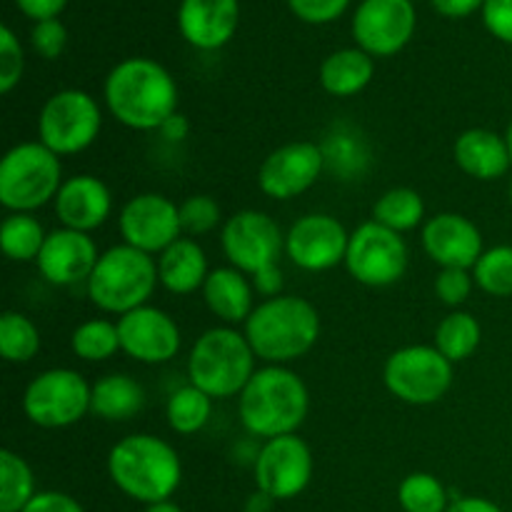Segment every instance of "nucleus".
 I'll use <instances>...</instances> for the list:
<instances>
[{
	"mask_svg": "<svg viewBox=\"0 0 512 512\" xmlns=\"http://www.w3.org/2000/svg\"><path fill=\"white\" fill-rule=\"evenodd\" d=\"M108 113L130 130H160L178 113V83L153 58H125L108 73L103 85Z\"/></svg>",
	"mask_w": 512,
	"mask_h": 512,
	"instance_id": "f257e3e1",
	"label": "nucleus"
},
{
	"mask_svg": "<svg viewBox=\"0 0 512 512\" xmlns=\"http://www.w3.org/2000/svg\"><path fill=\"white\" fill-rule=\"evenodd\" d=\"M108 475L115 488L143 505L168 503L183 480V463L158 435L135 433L120 438L108 453Z\"/></svg>",
	"mask_w": 512,
	"mask_h": 512,
	"instance_id": "f03ea898",
	"label": "nucleus"
},
{
	"mask_svg": "<svg viewBox=\"0 0 512 512\" xmlns=\"http://www.w3.org/2000/svg\"><path fill=\"white\" fill-rule=\"evenodd\" d=\"M243 333L255 358L268 365H288L315 348L320 338V313L310 300L278 295L255 305Z\"/></svg>",
	"mask_w": 512,
	"mask_h": 512,
	"instance_id": "7ed1b4c3",
	"label": "nucleus"
},
{
	"mask_svg": "<svg viewBox=\"0 0 512 512\" xmlns=\"http://www.w3.org/2000/svg\"><path fill=\"white\" fill-rule=\"evenodd\" d=\"M308 410V385L285 365H265L255 370L238 398V415L243 428L255 438L265 440L293 435L305 423Z\"/></svg>",
	"mask_w": 512,
	"mask_h": 512,
	"instance_id": "20e7f679",
	"label": "nucleus"
},
{
	"mask_svg": "<svg viewBox=\"0 0 512 512\" xmlns=\"http://www.w3.org/2000/svg\"><path fill=\"white\" fill-rule=\"evenodd\" d=\"M255 353L248 338L230 325H218L200 335L188 355L190 385L213 400L235 398L255 375Z\"/></svg>",
	"mask_w": 512,
	"mask_h": 512,
	"instance_id": "39448f33",
	"label": "nucleus"
},
{
	"mask_svg": "<svg viewBox=\"0 0 512 512\" xmlns=\"http://www.w3.org/2000/svg\"><path fill=\"white\" fill-rule=\"evenodd\" d=\"M158 283V260L123 243L100 253L85 285L95 308L120 318L130 310L148 305Z\"/></svg>",
	"mask_w": 512,
	"mask_h": 512,
	"instance_id": "423d86ee",
	"label": "nucleus"
},
{
	"mask_svg": "<svg viewBox=\"0 0 512 512\" xmlns=\"http://www.w3.org/2000/svg\"><path fill=\"white\" fill-rule=\"evenodd\" d=\"M63 185V163L40 140L13 145L0 160V203L10 213H35L55 203Z\"/></svg>",
	"mask_w": 512,
	"mask_h": 512,
	"instance_id": "0eeeda50",
	"label": "nucleus"
},
{
	"mask_svg": "<svg viewBox=\"0 0 512 512\" xmlns=\"http://www.w3.org/2000/svg\"><path fill=\"white\" fill-rule=\"evenodd\" d=\"M100 128L103 113L98 100L78 88L50 95L38 115V140L58 158L88 150L98 140Z\"/></svg>",
	"mask_w": 512,
	"mask_h": 512,
	"instance_id": "6e6552de",
	"label": "nucleus"
},
{
	"mask_svg": "<svg viewBox=\"0 0 512 512\" xmlns=\"http://www.w3.org/2000/svg\"><path fill=\"white\" fill-rule=\"evenodd\" d=\"M383 383L400 403L435 405L453 385V363L435 345H408L385 360Z\"/></svg>",
	"mask_w": 512,
	"mask_h": 512,
	"instance_id": "1a4fd4ad",
	"label": "nucleus"
},
{
	"mask_svg": "<svg viewBox=\"0 0 512 512\" xmlns=\"http://www.w3.org/2000/svg\"><path fill=\"white\" fill-rule=\"evenodd\" d=\"M88 380L70 368H50L35 375L23 393V413L43 430H63L90 413Z\"/></svg>",
	"mask_w": 512,
	"mask_h": 512,
	"instance_id": "9d476101",
	"label": "nucleus"
},
{
	"mask_svg": "<svg viewBox=\"0 0 512 512\" xmlns=\"http://www.w3.org/2000/svg\"><path fill=\"white\" fill-rule=\"evenodd\" d=\"M345 268L365 288H390L408 270V245L400 233L368 220L350 233Z\"/></svg>",
	"mask_w": 512,
	"mask_h": 512,
	"instance_id": "9b49d317",
	"label": "nucleus"
},
{
	"mask_svg": "<svg viewBox=\"0 0 512 512\" xmlns=\"http://www.w3.org/2000/svg\"><path fill=\"white\" fill-rule=\"evenodd\" d=\"M220 245L228 263L253 278L260 270L278 265L285 250V235L268 213L240 210L223 223Z\"/></svg>",
	"mask_w": 512,
	"mask_h": 512,
	"instance_id": "f8f14e48",
	"label": "nucleus"
},
{
	"mask_svg": "<svg viewBox=\"0 0 512 512\" xmlns=\"http://www.w3.org/2000/svg\"><path fill=\"white\" fill-rule=\"evenodd\" d=\"M313 453L310 445L300 435H280V438L265 440L255 453L253 473L255 485L260 493L278 500H293L313 480Z\"/></svg>",
	"mask_w": 512,
	"mask_h": 512,
	"instance_id": "ddd939ff",
	"label": "nucleus"
},
{
	"mask_svg": "<svg viewBox=\"0 0 512 512\" xmlns=\"http://www.w3.org/2000/svg\"><path fill=\"white\" fill-rule=\"evenodd\" d=\"M118 228L125 245L148 255H160L183 233L180 205L160 193H140L123 205Z\"/></svg>",
	"mask_w": 512,
	"mask_h": 512,
	"instance_id": "4468645a",
	"label": "nucleus"
},
{
	"mask_svg": "<svg viewBox=\"0 0 512 512\" xmlns=\"http://www.w3.org/2000/svg\"><path fill=\"white\" fill-rule=\"evenodd\" d=\"M415 33L413 0H363L353 15V38L373 58H390Z\"/></svg>",
	"mask_w": 512,
	"mask_h": 512,
	"instance_id": "2eb2a0df",
	"label": "nucleus"
},
{
	"mask_svg": "<svg viewBox=\"0 0 512 512\" xmlns=\"http://www.w3.org/2000/svg\"><path fill=\"white\" fill-rule=\"evenodd\" d=\"M350 233L328 213H310L295 220L285 233V255L290 263L308 273H325L345 263Z\"/></svg>",
	"mask_w": 512,
	"mask_h": 512,
	"instance_id": "dca6fc26",
	"label": "nucleus"
},
{
	"mask_svg": "<svg viewBox=\"0 0 512 512\" xmlns=\"http://www.w3.org/2000/svg\"><path fill=\"white\" fill-rule=\"evenodd\" d=\"M323 168V148L310 140H295L275 148L260 163L258 185L268 198L293 200L318 183Z\"/></svg>",
	"mask_w": 512,
	"mask_h": 512,
	"instance_id": "f3484780",
	"label": "nucleus"
},
{
	"mask_svg": "<svg viewBox=\"0 0 512 512\" xmlns=\"http://www.w3.org/2000/svg\"><path fill=\"white\" fill-rule=\"evenodd\" d=\"M120 350L143 365H160L180 353L183 335L165 310L143 305L118 318Z\"/></svg>",
	"mask_w": 512,
	"mask_h": 512,
	"instance_id": "a211bd4d",
	"label": "nucleus"
},
{
	"mask_svg": "<svg viewBox=\"0 0 512 512\" xmlns=\"http://www.w3.org/2000/svg\"><path fill=\"white\" fill-rule=\"evenodd\" d=\"M420 240L428 258L440 268L473 270L485 253L480 228L460 213H438L425 220Z\"/></svg>",
	"mask_w": 512,
	"mask_h": 512,
	"instance_id": "6ab92c4d",
	"label": "nucleus"
},
{
	"mask_svg": "<svg viewBox=\"0 0 512 512\" xmlns=\"http://www.w3.org/2000/svg\"><path fill=\"white\" fill-rule=\"evenodd\" d=\"M98 258V245L90 238V233L58 228L48 233L35 265L50 285L70 288V285L88 283Z\"/></svg>",
	"mask_w": 512,
	"mask_h": 512,
	"instance_id": "aec40b11",
	"label": "nucleus"
},
{
	"mask_svg": "<svg viewBox=\"0 0 512 512\" xmlns=\"http://www.w3.org/2000/svg\"><path fill=\"white\" fill-rule=\"evenodd\" d=\"M53 205L63 228L93 233L113 213V195L103 180L80 173L63 180Z\"/></svg>",
	"mask_w": 512,
	"mask_h": 512,
	"instance_id": "412c9836",
	"label": "nucleus"
},
{
	"mask_svg": "<svg viewBox=\"0 0 512 512\" xmlns=\"http://www.w3.org/2000/svg\"><path fill=\"white\" fill-rule=\"evenodd\" d=\"M238 0H180V35L198 50H218L238 30Z\"/></svg>",
	"mask_w": 512,
	"mask_h": 512,
	"instance_id": "4be33fe9",
	"label": "nucleus"
},
{
	"mask_svg": "<svg viewBox=\"0 0 512 512\" xmlns=\"http://www.w3.org/2000/svg\"><path fill=\"white\" fill-rule=\"evenodd\" d=\"M453 158L465 175L483 183L503 178L512 168L505 135L488 128H470L460 133L453 145Z\"/></svg>",
	"mask_w": 512,
	"mask_h": 512,
	"instance_id": "5701e85b",
	"label": "nucleus"
},
{
	"mask_svg": "<svg viewBox=\"0 0 512 512\" xmlns=\"http://www.w3.org/2000/svg\"><path fill=\"white\" fill-rule=\"evenodd\" d=\"M248 278L250 275L228 265V268L210 270L203 285V300L208 310L230 328L240 323L245 325V320L255 310V288L253 280Z\"/></svg>",
	"mask_w": 512,
	"mask_h": 512,
	"instance_id": "b1692460",
	"label": "nucleus"
},
{
	"mask_svg": "<svg viewBox=\"0 0 512 512\" xmlns=\"http://www.w3.org/2000/svg\"><path fill=\"white\" fill-rule=\"evenodd\" d=\"M208 255L193 238H180L158 258V278L168 293L190 295L208 280Z\"/></svg>",
	"mask_w": 512,
	"mask_h": 512,
	"instance_id": "393cba45",
	"label": "nucleus"
},
{
	"mask_svg": "<svg viewBox=\"0 0 512 512\" xmlns=\"http://www.w3.org/2000/svg\"><path fill=\"white\" fill-rule=\"evenodd\" d=\"M375 75L373 55L360 48H340L320 65V85L335 98H353L363 93Z\"/></svg>",
	"mask_w": 512,
	"mask_h": 512,
	"instance_id": "a878e982",
	"label": "nucleus"
},
{
	"mask_svg": "<svg viewBox=\"0 0 512 512\" xmlns=\"http://www.w3.org/2000/svg\"><path fill=\"white\" fill-rule=\"evenodd\" d=\"M145 405V390L135 378L110 373L90 390V413L108 423H125L135 418Z\"/></svg>",
	"mask_w": 512,
	"mask_h": 512,
	"instance_id": "bb28decb",
	"label": "nucleus"
},
{
	"mask_svg": "<svg viewBox=\"0 0 512 512\" xmlns=\"http://www.w3.org/2000/svg\"><path fill=\"white\" fill-rule=\"evenodd\" d=\"M480 340H483V328L478 318L468 310H453L435 328L433 345L455 365L468 360L480 348Z\"/></svg>",
	"mask_w": 512,
	"mask_h": 512,
	"instance_id": "cd10ccee",
	"label": "nucleus"
},
{
	"mask_svg": "<svg viewBox=\"0 0 512 512\" xmlns=\"http://www.w3.org/2000/svg\"><path fill=\"white\" fill-rule=\"evenodd\" d=\"M48 233L33 213H10L0 225V248L13 263L38 260Z\"/></svg>",
	"mask_w": 512,
	"mask_h": 512,
	"instance_id": "c85d7f7f",
	"label": "nucleus"
},
{
	"mask_svg": "<svg viewBox=\"0 0 512 512\" xmlns=\"http://www.w3.org/2000/svg\"><path fill=\"white\" fill-rule=\"evenodd\" d=\"M373 220L400 235L415 230L425 220L423 195L413 188H390L375 200Z\"/></svg>",
	"mask_w": 512,
	"mask_h": 512,
	"instance_id": "c756f323",
	"label": "nucleus"
},
{
	"mask_svg": "<svg viewBox=\"0 0 512 512\" xmlns=\"http://www.w3.org/2000/svg\"><path fill=\"white\" fill-rule=\"evenodd\" d=\"M213 415V398L195 385H183L175 390L165 405V418L173 433L195 435L210 423Z\"/></svg>",
	"mask_w": 512,
	"mask_h": 512,
	"instance_id": "7c9ffc66",
	"label": "nucleus"
},
{
	"mask_svg": "<svg viewBox=\"0 0 512 512\" xmlns=\"http://www.w3.org/2000/svg\"><path fill=\"white\" fill-rule=\"evenodd\" d=\"M35 495V475L28 460L8 448L0 450V512H23Z\"/></svg>",
	"mask_w": 512,
	"mask_h": 512,
	"instance_id": "2f4dec72",
	"label": "nucleus"
},
{
	"mask_svg": "<svg viewBox=\"0 0 512 512\" xmlns=\"http://www.w3.org/2000/svg\"><path fill=\"white\" fill-rule=\"evenodd\" d=\"M40 330L28 315L18 310H8L0 315V355L8 363L23 365L30 363L40 353Z\"/></svg>",
	"mask_w": 512,
	"mask_h": 512,
	"instance_id": "473e14b6",
	"label": "nucleus"
},
{
	"mask_svg": "<svg viewBox=\"0 0 512 512\" xmlns=\"http://www.w3.org/2000/svg\"><path fill=\"white\" fill-rule=\"evenodd\" d=\"M70 348H73L75 358L85 360V363L110 360L120 350L118 323L103 318L85 320L70 335Z\"/></svg>",
	"mask_w": 512,
	"mask_h": 512,
	"instance_id": "72a5a7b5",
	"label": "nucleus"
},
{
	"mask_svg": "<svg viewBox=\"0 0 512 512\" xmlns=\"http://www.w3.org/2000/svg\"><path fill=\"white\" fill-rule=\"evenodd\" d=\"M398 503L405 512H448L453 500L440 478L430 473H410L400 483Z\"/></svg>",
	"mask_w": 512,
	"mask_h": 512,
	"instance_id": "f704fd0d",
	"label": "nucleus"
},
{
	"mask_svg": "<svg viewBox=\"0 0 512 512\" xmlns=\"http://www.w3.org/2000/svg\"><path fill=\"white\" fill-rule=\"evenodd\" d=\"M473 280L493 298H512V245L485 250L473 268Z\"/></svg>",
	"mask_w": 512,
	"mask_h": 512,
	"instance_id": "c9c22d12",
	"label": "nucleus"
},
{
	"mask_svg": "<svg viewBox=\"0 0 512 512\" xmlns=\"http://www.w3.org/2000/svg\"><path fill=\"white\" fill-rule=\"evenodd\" d=\"M220 205L218 200L210 195H190L183 205H180V223H183V233L188 235H205L220 225Z\"/></svg>",
	"mask_w": 512,
	"mask_h": 512,
	"instance_id": "e433bc0d",
	"label": "nucleus"
},
{
	"mask_svg": "<svg viewBox=\"0 0 512 512\" xmlns=\"http://www.w3.org/2000/svg\"><path fill=\"white\" fill-rule=\"evenodd\" d=\"M25 70V55L20 48V40L8 25L0 28V93H13L15 85L20 83Z\"/></svg>",
	"mask_w": 512,
	"mask_h": 512,
	"instance_id": "4c0bfd02",
	"label": "nucleus"
},
{
	"mask_svg": "<svg viewBox=\"0 0 512 512\" xmlns=\"http://www.w3.org/2000/svg\"><path fill=\"white\" fill-rule=\"evenodd\" d=\"M473 273L463 268H440L438 278H435V295L440 298V303L448 305V308H458L470 298V290H473Z\"/></svg>",
	"mask_w": 512,
	"mask_h": 512,
	"instance_id": "58836bf2",
	"label": "nucleus"
},
{
	"mask_svg": "<svg viewBox=\"0 0 512 512\" xmlns=\"http://www.w3.org/2000/svg\"><path fill=\"white\" fill-rule=\"evenodd\" d=\"M30 43H33V50L40 58L55 60L63 55L65 45H68V30H65V25L58 18L40 20V23L33 25Z\"/></svg>",
	"mask_w": 512,
	"mask_h": 512,
	"instance_id": "ea45409f",
	"label": "nucleus"
},
{
	"mask_svg": "<svg viewBox=\"0 0 512 512\" xmlns=\"http://www.w3.org/2000/svg\"><path fill=\"white\" fill-rule=\"evenodd\" d=\"M288 5L295 18L305 20V23L323 25L338 20L350 5V0H288Z\"/></svg>",
	"mask_w": 512,
	"mask_h": 512,
	"instance_id": "a19ab883",
	"label": "nucleus"
},
{
	"mask_svg": "<svg viewBox=\"0 0 512 512\" xmlns=\"http://www.w3.org/2000/svg\"><path fill=\"white\" fill-rule=\"evenodd\" d=\"M483 23L495 38L512 45V0H485Z\"/></svg>",
	"mask_w": 512,
	"mask_h": 512,
	"instance_id": "79ce46f5",
	"label": "nucleus"
},
{
	"mask_svg": "<svg viewBox=\"0 0 512 512\" xmlns=\"http://www.w3.org/2000/svg\"><path fill=\"white\" fill-rule=\"evenodd\" d=\"M23 512H85L83 505L68 493H60V490H40Z\"/></svg>",
	"mask_w": 512,
	"mask_h": 512,
	"instance_id": "37998d69",
	"label": "nucleus"
},
{
	"mask_svg": "<svg viewBox=\"0 0 512 512\" xmlns=\"http://www.w3.org/2000/svg\"><path fill=\"white\" fill-rule=\"evenodd\" d=\"M65 3H68V0H15V5L20 8V13H23L25 18L35 20V23H40V20L58 18V15L63 13Z\"/></svg>",
	"mask_w": 512,
	"mask_h": 512,
	"instance_id": "c03bdc74",
	"label": "nucleus"
},
{
	"mask_svg": "<svg viewBox=\"0 0 512 512\" xmlns=\"http://www.w3.org/2000/svg\"><path fill=\"white\" fill-rule=\"evenodd\" d=\"M250 280H253L255 293L263 295L265 300L283 295V273H280L278 265H270V268L260 270V273H255Z\"/></svg>",
	"mask_w": 512,
	"mask_h": 512,
	"instance_id": "a18cd8bd",
	"label": "nucleus"
},
{
	"mask_svg": "<svg viewBox=\"0 0 512 512\" xmlns=\"http://www.w3.org/2000/svg\"><path fill=\"white\" fill-rule=\"evenodd\" d=\"M430 5L445 18H468L475 10H483L485 0H430Z\"/></svg>",
	"mask_w": 512,
	"mask_h": 512,
	"instance_id": "49530a36",
	"label": "nucleus"
},
{
	"mask_svg": "<svg viewBox=\"0 0 512 512\" xmlns=\"http://www.w3.org/2000/svg\"><path fill=\"white\" fill-rule=\"evenodd\" d=\"M158 133L163 135V138L168 140V143H183V140L188 138V133H190L188 118H185L183 113L170 115V118L163 123V128L158 130Z\"/></svg>",
	"mask_w": 512,
	"mask_h": 512,
	"instance_id": "de8ad7c7",
	"label": "nucleus"
},
{
	"mask_svg": "<svg viewBox=\"0 0 512 512\" xmlns=\"http://www.w3.org/2000/svg\"><path fill=\"white\" fill-rule=\"evenodd\" d=\"M448 512H505L498 503L488 498H455Z\"/></svg>",
	"mask_w": 512,
	"mask_h": 512,
	"instance_id": "09e8293b",
	"label": "nucleus"
},
{
	"mask_svg": "<svg viewBox=\"0 0 512 512\" xmlns=\"http://www.w3.org/2000/svg\"><path fill=\"white\" fill-rule=\"evenodd\" d=\"M273 505L275 500L270 498V495L255 490V493L248 498V503H245V512H270L273 510Z\"/></svg>",
	"mask_w": 512,
	"mask_h": 512,
	"instance_id": "8fccbe9b",
	"label": "nucleus"
},
{
	"mask_svg": "<svg viewBox=\"0 0 512 512\" xmlns=\"http://www.w3.org/2000/svg\"><path fill=\"white\" fill-rule=\"evenodd\" d=\"M145 512H185L183 508H180V505H175V503H158V505H148V508H145Z\"/></svg>",
	"mask_w": 512,
	"mask_h": 512,
	"instance_id": "3c124183",
	"label": "nucleus"
},
{
	"mask_svg": "<svg viewBox=\"0 0 512 512\" xmlns=\"http://www.w3.org/2000/svg\"><path fill=\"white\" fill-rule=\"evenodd\" d=\"M505 143H508V150H510V160H512V120H510L508 130H505Z\"/></svg>",
	"mask_w": 512,
	"mask_h": 512,
	"instance_id": "603ef678",
	"label": "nucleus"
},
{
	"mask_svg": "<svg viewBox=\"0 0 512 512\" xmlns=\"http://www.w3.org/2000/svg\"><path fill=\"white\" fill-rule=\"evenodd\" d=\"M508 198H510V205H512V180H510V188H508Z\"/></svg>",
	"mask_w": 512,
	"mask_h": 512,
	"instance_id": "864d4df0",
	"label": "nucleus"
}]
</instances>
